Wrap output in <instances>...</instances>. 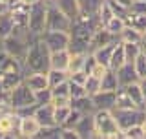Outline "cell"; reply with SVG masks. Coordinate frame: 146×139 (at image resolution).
<instances>
[{
	"instance_id": "6da1fadb",
	"label": "cell",
	"mask_w": 146,
	"mask_h": 139,
	"mask_svg": "<svg viewBox=\"0 0 146 139\" xmlns=\"http://www.w3.org/2000/svg\"><path fill=\"white\" fill-rule=\"evenodd\" d=\"M49 49L44 44V40L40 37H33L27 48L26 59L22 62L24 66V73L29 72H48L49 70Z\"/></svg>"
},
{
	"instance_id": "7a4b0ae2",
	"label": "cell",
	"mask_w": 146,
	"mask_h": 139,
	"mask_svg": "<svg viewBox=\"0 0 146 139\" xmlns=\"http://www.w3.org/2000/svg\"><path fill=\"white\" fill-rule=\"evenodd\" d=\"M95 136L102 139H124V132L119 128L111 110H95L93 112Z\"/></svg>"
},
{
	"instance_id": "3957f363",
	"label": "cell",
	"mask_w": 146,
	"mask_h": 139,
	"mask_svg": "<svg viewBox=\"0 0 146 139\" xmlns=\"http://www.w3.org/2000/svg\"><path fill=\"white\" fill-rule=\"evenodd\" d=\"M46 13H48V4L44 0L29 6V15H27V31L31 37H40L46 31Z\"/></svg>"
},
{
	"instance_id": "277c9868",
	"label": "cell",
	"mask_w": 146,
	"mask_h": 139,
	"mask_svg": "<svg viewBox=\"0 0 146 139\" xmlns=\"http://www.w3.org/2000/svg\"><path fill=\"white\" fill-rule=\"evenodd\" d=\"M31 39H33V37L13 35V33H11L9 37H6L4 40H0V46L4 48V51H6L9 57H15V59H18L20 62H24Z\"/></svg>"
},
{
	"instance_id": "5b68a950",
	"label": "cell",
	"mask_w": 146,
	"mask_h": 139,
	"mask_svg": "<svg viewBox=\"0 0 146 139\" xmlns=\"http://www.w3.org/2000/svg\"><path fill=\"white\" fill-rule=\"evenodd\" d=\"M6 97H7L9 103H11V106H13V110H15V112H20V110L27 108V106L36 104L35 103V94L29 90V86H27L24 81L18 82V84L13 88L11 92H7Z\"/></svg>"
},
{
	"instance_id": "8992f818",
	"label": "cell",
	"mask_w": 146,
	"mask_h": 139,
	"mask_svg": "<svg viewBox=\"0 0 146 139\" xmlns=\"http://www.w3.org/2000/svg\"><path fill=\"white\" fill-rule=\"evenodd\" d=\"M48 4V13H46V29H60V31H70L71 27V18L66 17L64 13L55 6L53 2Z\"/></svg>"
},
{
	"instance_id": "52a82bcc",
	"label": "cell",
	"mask_w": 146,
	"mask_h": 139,
	"mask_svg": "<svg viewBox=\"0 0 146 139\" xmlns=\"http://www.w3.org/2000/svg\"><path fill=\"white\" fill-rule=\"evenodd\" d=\"M113 115H115V121L119 124V128H121L122 132L126 130V128L133 126V124H141V121L144 119V108H130V110H117L113 108L111 110Z\"/></svg>"
},
{
	"instance_id": "ba28073f",
	"label": "cell",
	"mask_w": 146,
	"mask_h": 139,
	"mask_svg": "<svg viewBox=\"0 0 146 139\" xmlns=\"http://www.w3.org/2000/svg\"><path fill=\"white\" fill-rule=\"evenodd\" d=\"M40 39L48 46L49 51H58V49H68L70 46V31H60V29H46Z\"/></svg>"
},
{
	"instance_id": "9c48e42d",
	"label": "cell",
	"mask_w": 146,
	"mask_h": 139,
	"mask_svg": "<svg viewBox=\"0 0 146 139\" xmlns=\"http://www.w3.org/2000/svg\"><path fill=\"white\" fill-rule=\"evenodd\" d=\"M40 123L35 119V115H22L20 123H18V136L26 139H33L40 132Z\"/></svg>"
},
{
	"instance_id": "30bf717a",
	"label": "cell",
	"mask_w": 146,
	"mask_h": 139,
	"mask_svg": "<svg viewBox=\"0 0 146 139\" xmlns=\"http://www.w3.org/2000/svg\"><path fill=\"white\" fill-rule=\"evenodd\" d=\"M35 119L40 123V126H55V106L51 103H46V104H36L35 108Z\"/></svg>"
},
{
	"instance_id": "8fae6325",
	"label": "cell",
	"mask_w": 146,
	"mask_h": 139,
	"mask_svg": "<svg viewBox=\"0 0 146 139\" xmlns=\"http://www.w3.org/2000/svg\"><path fill=\"white\" fill-rule=\"evenodd\" d=\"M75 132L79 139H91L95 136V124H93V114H82L79 123L75 124Z\"/></svg>"
},
{
	"instance_id": "7c38bea8",
	"label": "cell",
	"mask_w": 146,
	"mask_h": 139,
	"mask_svg": "<svg viewBox=\"0 0 146 139\" xmlns=\"http://www.w3.org/2000/svg\"><path fill=\"white\" fill-rule=\"evenodd\" d=\"M22 81L29 86V90L33 92H40L44 88H49V82H48V73L46 72H29V73H24V79Z\"/></svg>"
},
{
	"instance_id": "4fadbf2b",
	"label": "cell",
	"mask_w": 146,
	"mask_h": 139,
	"mask_svg": "<svg viewBox=\"0 0 146 139\" xmlns=\"http://www.w3.org/2000/svg\"><path fill=\"white\" fill-rule=\"evenodd\" d=\"M18 123H20V115L17 112H11L0 117V130L4 132L6 137H20L18 136Z\"/></svg>"
},
{
	"instance_id": "5bb4252c",
	"label": "cell",
	"mask_w": 146,
	"mask_h": 139,
	"mask_svg": "<svg viewBox=\"0 0 146 139\" xmlns=\"http://www.w3.org/2000/svg\"><path fill=\"white\" fill-rule=\"evenodd\" d=\"M115 97H117V92L99 90L95 95H91V99H93L95 110H113L115 108Z\"/></svg>"
},
{
	"instance_id": "9a60e30c",
	"label": "cell",
	"mask_w": 146,
	"mask_h": 139,
	"mask_svg": "<svg viewBox=\"0 0 146 139\" xmlns=\"http://www.w3.org/2000/svg\"><path fill=\"white\" fill-rule=\"evenodd\" d=\"M115 73H117V79H119L121 88L131 84V82H135V81H139V75H137V72H135V68H133V64H131V62L122 64L119 70H115Z\"/></svg>"
},
{
	"instance_id": "2e32d148",
	"label": "cell",
	"mask_w": 146,
	"mask_h": 139,
	"mask_svg": "<svg viewBox=\"0 0 146 139\" xmlns=\"http://www.w3.org/2000/svg\"><path fill=\"white\" fill-rule=\"evenodd\" d=\"M70 59H71V51H70V49L51 51V53H49V68L68 70V66H70Z\"/></svg>"
},
{
	"instance_id": "e0dca14e",
	"label": "cell",
	"mask_w": 146,
	"mask_h": 139,
	"mask_svg": "<svg viewBox=\"0 0 146 139\" xmlns=\"http://www.w3.org/2000/svg\"><path fill=\"white\" fill-rule=\"evenodd\" d=\"M113 40H117V37H115V35H111L110 31L104 29V27H99V29L93 33V37H91L90 51H93V49H97V48H102V46H106V44H110V42H113Z\"/></svg>"
},
{
	"instance_id": "ac0fdd59",
	"label": "cell",
	"mask_w": 146,
	"mask_h": 139,
	"mask_svg": "<svg viewBox=\"0 0 146 139\" xmlns=\"http://www.w3.org/2000/svg\"><path fill=\"white\" fill-rule=\"evenodd\" d=\"M70 106L75 110H79L80 114H93L95 112V104L93 99L90 95H82V97H73L70 101Z\"/></svg>"
},
{
	"instance_id": "d6986e66",
	"label": "cell",
	"mask_w": 146,
	"mask_h": 139,
	"mask_svg": "<svg viewBox=\"0 0 146 139\" xmlns=\"http://www.w3.org/2000/svg\"><path fill=\"white\" fill-rule=\"evenodd\" d=\"M117 40H119V39H117ZM117 40H113V42H110V44H106V46H102V48H97V49H93L91 53H93L95 61L110 68V59H111V53H113V48H115Z\"/></svg>"
},
{
	"instance_id": "ffe728a7",
	"label": "cell",
	"mask_w": 146,
	"mask_h": 139,
	"mask_svg": "<svg viewBox=\"0 0 146 139\" xmlns=\"http://www.w3.org/2000/svg\"><path fill=\"white\" fill-rule=\"evenodd\" d=\"M126 53H124V46H122V40L119 39L115 48H113V53H111V59H110V68L111 70H119L122 64H126Z\"/></svg>"
},
{
	"instance_id": "44dd1931",
	"label": "cell",
	"mask_w": 146,
	"mask_h": 139,
	"mask_svg": "<svg viewBox=\"0 0 146 139\" xmlns=\"http://www.w3.org/2000/svg\"><path fill=\"white\" fill-rule=\"evenodd\" d=\"M53 4L71 20L79 15V0H53Z\"/></svg>"
},
{
	"instance_id": "7402d4cb",
	"label": "cell",
	"mask_w": 146,
	"mask_h": 139,
	"mask_svg": "<svg viewBox=\"0 0 146 139\" xmlns=\"http://www.w3.org/2000/svg\"><path fill=\"white\" fill-rule=\"evenodd\" d=\"M121 84H119V79H117V73L115 70L108 68V72L102 75L100 79V90H108V92H117Z\"/></svg>"
},
{
	"instance_id": "603a6c76",
	"label": "cell",
	"mask_w": 146,
	"mask_h": 139,
	"mask_svg": "<svg viewBox=\"0 0 146 139\" xmlns=\"http://www.w3.org/2000/svg\"><path fill=\"white\" fill-rule=\"evenodd\" d=\"M124 22H126V26L135 27V29L141 31V33H144V31H146V15H139V13L128 11L126 17H124Z\"/></svg>"
},
{
	"instance_id": "cb8c5ba5",
	"label": "cell",
	"mask_w": 146,
	"mask_h": 139,
	"mask_svg": "<svg viewBox=\"0 0 146 139\" xmlns=\"http://www.w3.org/2000/svg\"><path fill=\"white\" fill-rule=\"evenodd\" d=\"M115 108L117 110H130V108H141V106H137L133 103V99L124 92V88H119L117 97H115Z\"/></svg>"
},
{
	"instance_id": "d4e9b609",
	"label": "cell",
	"mask_w": 146,
	"mask_h": 139,
	"mask_svg": "<svg viewBox=\"0 0 146 139\" xmlns=\"http://www.w3.org/2000/svg\"><path fill=\"white\" fill-rule=\"evenodd\" d=\"M122 88H124V92L131 97V99H133V103H135L137 106L144 108V95H143V90H141L139 81L131 82V84H128V86H122Z\"/></svg>"
},
{
	"instance_id": "484cf974",
	"label": "cell",
	"mask_w": 146,
	"mask_h": 139,
	"mask_svg": "<svg viewBox=\"0 0 146 139\" xmlns=\"http://www.w3.org/2000/svg\"><path fill=\"white\" fill-rule=\"evenodd\" d=\"M46 73H48L49 88L60 84V82H66L68 79H70V72H68V70H55V68H49Z\"/></svg>"
},
{
	"instance_id": "4316f807",
	"label": "cell",
	"mask_w": 146,
	"mask_h": 139,
	"mask_svg": "<svg viewBox=\"0 0 146 139\" xmlns=\"http://www.w3.org/2000/svg\"><path fill=\"white\" fill-rule=\"evenodd\" d=\"M124 26H126L124 18H122V17H119V15H113V17L110 18V20H108V22H106V24H104L102 27H104L106 31H110L111 35H115L117 39H119V35H121V31L124 29Z\"/></svg>"
},
{
	"instance_id": "83f0119b",
	"label": "cell",
	"mask_w": 146,
	"mask_h": 139,
	"mask_svg": "<svg viewBox=\"0 0 146 139\" xmlns=\"http://www.w3.org/2000/svg\"><path fill=\"white\" fill-rule=\"evenodd\" d=\"M119 39H121L122 42H141L143 44V33L137 31L135 27H131V26H124V29L121 31Z\"/></svg>"
},
{
	"instance_id": "f1b7e54d",
	"label": "cell",
	"mask_w": 146,
	"mask_h": 139,
	"mask_svg": "<svg viewBox=\"0 0 146 139\" xmlns=\"http://www.w3.org/2000/svg\"><path fill=\"white\" fill-rule=\"evenodd\" d=\"M104 0H79V11L88 15H97Z\"/></svg>"
},
{
	"instance_id": "f546056e",
	"label": "cell",
	"mask_w": 146,
	"mask_h": 139,
	"mask_svg": "<svg viewBox=\"0 0 146 139\" xmlns=\"http://www.w3.org/2000/svg\"><path fill=\"white\" fill-rule=\"evenodd\" d=\"M11 33H13V17L11 13H4V15H0V40H4Z\"/></svg>"
},
{
	"instance_id": "4dcf8cb0",
	"label": "cell",
	"mask_w": 146,
	"mask_h": 139,
	"mask_svg": "<svg viewBox=\"0 0 146 139\" xmlns=\"http://www.w3.org/2000/svg\"><path fill=\"white\" fill-rule=\"evenodd\" d=\"M122 46H124V53H126L128 62H133L137 59V55L144 49V44H141V42H122Z\"/></svg>"
},
{
	"instance_id": "1f68e13d",
	"label": "cell",
	"mask_w": 146,
	"mask_h": 139,
	"mask_svg": "<svg viewBox=\"0 0 146 139\" xmlns=\"http://www.w3.org/2000/svg\"><path fill=\"white\" fill-rule=\"evenodd\" d=\"M86 55H88V53H71V59H70V66H68V72H77V70H84Z\"/></svg>"
},
{
	"instance_id": "d6a6232c",
	"label": "cell",
	"mask_w": 146,
	"mask_h": 139,
	"mask_svg": "<svg viewBox=\"0 0 146 139\" xmlns=\"http://www.w3.org/2000/svg\"><path fill=\"white\" fill-rule=\"evenodd\" d=\"M84 90L90 97L95 95L100 90V79L95 77V75H88V79H86V82H84Z\"/></svg>"
},
{
	"instance_id": "836d02e7",
	"label": "cell",
	"mask_w": 146,
	"mask_h": 139,
	"mask_svg": "<svg viewBox=\"0 0 146 139\" xmlns=\"http://www.w3.org/2000/svg\"><path fill=\"white\" fill-rule=\"evenodd\" d=\"M131 64H133V68H135V72H137V75H139V79L146 77V55H144V49H143L139 55H137V59H135Z\"/></svg>"
},
{
	"instance_id": "e575fe53",
	"label": "cell",
	"mask_w": 146,
	"mask_h": 139,
	"mask_svg": "<svg viewBox=\"0 0 146 139\" xmlns=\"http://www.w3.org/2000/svg\"><path fill=\"white\" fill-rule=\"evenodd\" d=\"M80 117H82V114L79 112V110L71 108V110H70V114H68V117H66V121L60 124V128H75V124L79 123V119H80Z\"/></svg>"
},
{
	"instance_id": "d590c367",
	"label": "cell",
	"mask_w": 146,
	"mask_h": 139,
	"mask_svg": "<svg viewBox=\"0 0 146 139\" xmlns=\"http://www.w3.org/2000/svg\"><path fill=\"white\" fill-rule=\"evenodd\" d=\"M144 130L141 124H133V126L124 130V139H144Z\"/></svg>"
},
{
	"instance_id": "8d00e7d4",
	"label": "cell",
	"mask_w": 146,
	"mask_h": 139,
	"mask_svg": "<svg viewBox=\"0 0 146 139\" xmlns=\"http://www.w3.org/2000/svg\"><path fill=\"white\" fill-rule=\"evenodd\" d=\"M97 15H99V20H100V24H106V22L110 20V18H111L113 15H115V13H113V9L111 7H110V4L106 2V0H104V2H102V6H100V9H99V13H97Z\"/></svg>"
},
{
	"instance_id": "74e56055",
	"label": "cell",
	"mask_w": 146,
	"mask_h": 139,
	"mask_svg": "<svg viewBox=\"0 0 146 139\" xmlns=\"http://www.w3.org/2000/svg\"><path fill=\"white\" fill-rule=\"evenodd\" d=\"M51 88H44L40 92H35V103L36 104H46V103H51Z\"/></svg>"
},
{
	"instance_id": "f35d334b",
	"label": "cell",
	"mask_w": 146,
	"mask_h": 139,
	"mask_svg": "<svg viewBox=\"0 0 146 139\" xmlns=\"http://www.w3.org/2000/svg\"><path fill=\"white\" fill-rule=\"evenodd\" d=\"M70 110H71V106H55V123H57L58 126L66 121Z\"/></svg>"
},
{
	"instance_id": "ab89813d",
	"label": "cell",
	"mask_w": 146,
	"mask_h": 139,
	"mask_svg": "<svg viewBox=\"0 0 146 139\" xmlns=\"http://www.w3.org/2000/svg\"><path fill=\"white\" fill-rule=\"evenodd\" d=\"M51 94L53 97H70V82H60V84H57V86H51Z\"/></svg>"
},
{
	"instance_id": "60d3db41",
	"label": "cell",
	"mask_w": 146,
	"mask_h": 139,
	"mask_svg": "<svg viewBox=\"0 0 146 139\" xmlns=\"http://www.w3.org/2000/svg\"><path fill=\"white\" fill-rule=\"evenodd\" d=\"M88 75H90V73H86L84 70H77V72H70V79H68V81L77 82V84H84L86 79H88Z\"/></svg>"
},
{
	"instance_id": "b9f144b4",
	"label": "cell",
	"mask_w": 146,
	"mask_h": 139,
	"mask_svg": "<svg viewBox=\"0 0 146 139\" xmlns=\"http://www.w3.org/2000/svg\"><path fill=\"white\" fill-rule=\"evenodd\" d=\"M68 82H70V97H71V99H73V97L88 95L86 90H84V84H77V82H71V81H68Z\"/></svg>"
},
{
	"instance_id": "7bdbcfd3",
	"label": "cell",
	"mask_w": 146,
	"mask_h": 139,
	"mask_svg": "<svg viewBox=\"0 0 146 139\" xmlns=\"http://www.w3.org/2000/svg\"><path fill=\"white\" fill-rule=\"evenodd\" d=\"M130 11L131 13H139V15H146V2H143V0H133Z\"/></svg>"
},
{
	"instance_id": "ee69618b",
	"label": "cell",
	"mask_w": 146,
	"mask_h": 139,
	"mask_svg": "<svg viewBox=\"0 0 146 139\" xmlns=\"http://www.w3.org/2000/svg\"><path fill=\"white\" fill-rule=\"evenodd\" d=\"M108 72V66H104V64H100L97 62L93 68H91V72H90V75H95V77H99V79H102V75Z\"/></svg>"
},
{
	"instance_id": "f6af8a7d",
	"label": "cell",
	"mask_w": 146,
	"mask_h": 139,
	"mask_svg": "<svg viewBox=\"0 0 146 139\" xmlns=\"http://www.w3.org/2000/svg\"><path fill=\"white\" fill-rule=\"evenodd\" d=\"M58 139H79L77 137L75 128H60V136Z\"/></svg>"
},
{
	"instance_id": "bcb514c9",
	"label": "cell",
	"mask_w": 146,
	"mask_h": 139,
	"mask_svg": "<svg viewBox=\"0 0 146 139\" xmlns=\"http://www.w3.org/2000/svg\"><path fill=\"white\" fill-rule=\"evenodd\" d=\"M70 101L71 97H51V104L53 106H70Z\"/></svg>"
},
{
	"instance_id": "7dc6e473",
	"label": "cell",
	"mask_w": 146,
	"mask_h": 139,
	"mask_svg": "<svg viewBox=\"0 0 146 139\" xmlns=\"http://www.w3.org/2000/svg\"><path fill=\"white\" fill-rule=\"evenodd\" d=\"M11 11V6H9L7 0H0V15H4V13H9Z\"/></svg>"
},
{
	"instance_id": "c3c4849f",
	"label": "cell",
	"mask_w": 146,
	"mask_h": 139,
	"mask_svg": "<svg viewBox=\"0 0 146 139\" xmlns=\"http://www.w3.org/2000/svg\"><path fill=\"white\" fill-rule=\"evenodd\" d=\"M139 84H141V90H143V95H144V104H146V77L139 79Z\"/></svg>"
},
{
	"instance_id": "681fc988",
	"label": "cell",
	"mask_w": 146,
	"mask_h": 139,
	"mask_svg": "<svg viewBox=\"0 0 146 139\" xmlns=\"http://www.w3.org/2000/svg\"><path fill=\"white\" fill-rule=\"evenodd\" d=\"M117 4H121L122 7H126V9H130L131 7V4H133V0H115Z\"/></svg>"
},
{
	"instance_id": "f907efd6",
	"label": "cell",
	"mask_w": 146,
	"mask_h": 139,
	"mask_svg": "<svg viewBox=\"0 0 146 139\" xmlns=\"http://www.w3.org/2000/svg\"><path fill=\"white\" fill-rule=\"evenodd\" d=\"M36 2H40V0H22V4H26V6H33Z\"/></svg>"
},
{
	"instance_id": "816d5d0a",
	"label": "cell",
	"mask_w": 146,
	"mask_h": 139,
	"mask_svg": "<svg viewBox=\"0 0 146 139\" xmlns=\"http://www.w3.org/2000/svg\"><path fill=\"white\" fill-rule=\"evenodd\" d=\"M7 2H9V6H11V7H13V6H17V4H20V2H22V0H7Z\"/></svg>"
},
{
	"instance_id": "f5cc1de1",
	"label": "cell",
	"mask_w": 146,
	"mask_h": 139,
	"mask_svg": "<svg viewBox=\"0 0 146 139\" xmlns=\"http://www.w3.org/2000/svg\"><path fill=\"white\" fill-rule=\"evenodd\" d=\"M141 126H143V130H144V136H146V115H144V119L141 121Z\"/></svg>"
},
{
	"instance_id": "db71d44e",
	"label": "cell",
	"mask_w": 146,
	"mask_h": 139,
	"mask_svg": "<svg viewBox=\"0 0 146 139\" xmlns=\"http://www.w3.org/2000/svg\"><path fill=\"white\" fill-rule=\"evenodd\" d=\"M143 44L146 46V31H144V33H143Z\"/></svg>"
},
{
	"instance_id": "11a10c76",
	"label": "cell",
	"mask_w": 146,
	"mask_h": 139,
	"mask_svg": "<svg viewBox=\"0 0 146 139\" xmlns=\"http://www.w3.org/2000/svg\"><path fill=\"white\" fill-rule=\"evenodd\" d=\"M44 2H53V0H44Z\"/></svg>"
},
{
	"instance_id": "9f6ffc18",
	"label": "cell",
	"mask_w": 146,
	"mask_h": 139,
	"mask_svg": "<svg viewBox=\"0 0 146 139\" xmlns=\"http://www.w3.org/2000/svg\"><path fill=\"white\" fill-rule=\"evenodd\" d=\"M144 55H146V46H144Z\"/></svg>"
},
{
	"instance_id": "6f0895ef",
	"label": "cell",
	"mask_w": 146,
	"mask_h": 139,
	"mask_svg": "<svg viewBox=\"0 0 146 139\" xmlns=\"http://www.w3.org/2000/svg\"><path fill=\"white\" fill-rule=\"evenodd\" d=\"M144 112H146V104H144Z\"/></svg>"
},
{
	"instance_id": "680465c9",
	"label": "cell",
	"mask_w": 146,
	"mask_h": 139,
	"mask_svg": "<svg viewBox=\"0 0 146 139\" xmlns=\"http://www.w3.org/2000/svg\"><path fill=\"white\" fill-rule=\"evenodd\" d=\"M143 2H146V0H143Z\"/></svg>"
}]
</instances>
